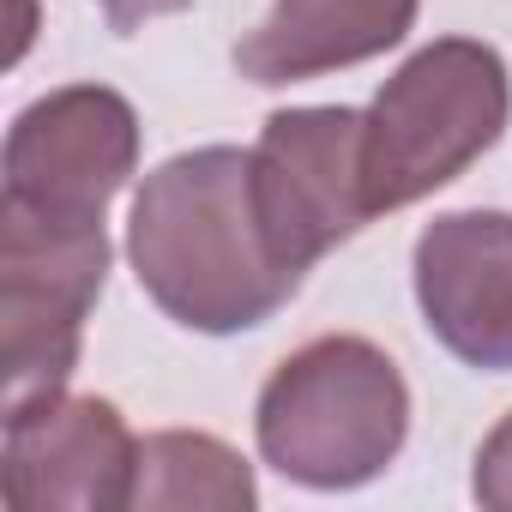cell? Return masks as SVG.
<instances>
[{
  "mask_svg": "<svg viewBox=\"0 0 512 512\" xmlns=\"http://www.w3.org/2000/svg\"><path fill=\"white\" fill-rule=\"evenodd\" d=\"M470 494H476L488 512H512V410H506V416L494 422V434L482 440Z\"/></svg>",
  "mask_w": 512,
  "mask_h": 512,
  "instance_id": "obj_11",
  "label": "cell"
},
{
  "mask_svg": "<svg viewBox=\"0 0 512 512\" xmlns=\"http://www.w3.org/2000/svg\"><path fill=\"white\" fill-rule=\"evenodd\" d=\"M139 290L187 332L229 338L266 326L308 272L272 247L253 199V151L199 145L145 175L127 217Z\"/></svg>",
  "mask_w": 512,
  "mask_h": 512,
  "instance_id": "obj_1",
  "label": "cell"
},
{
  "mask_svg": "<svg viewBox=\"0 0 512 512\" xmlns=\"http://www.w3.org/2000/svg\"><path fill=\"white\" fill-rule=\"evenodd\" d=\"M139 169V115L109 85H61L37 97L0 157V205L61 223H103L109 199Z\"/></svg>",
  "mask_w": 512,
  "mask_h": 512,
  "instance_id": "obj_6",
  "label": "cell"
},
{
  "mask_svg": "<svg viewBox=\"0 0 512 512\" xmlns=\"http://www.w3.org/2000/svg\"><path fill=\"white\" fill-rule=\"evenodd\" d=\"M368 115L326 103V109H278L253 145V199L272 247L296 272L338 241H350L368 217Z\"/></svg>",
  "mask_w": 512,
  "mask_h": 512,
  "instance_id": "obj_5",
  "label": "cell"
},
{
  "mask_svg": "<svg viewBox=\"0 0 512 512\" xmlns=\"http://www.w3.org/2000/svg\"><path fill=\"white\" fill-rule=\"evenodd\" d=\"M103 278V223H61L0 205V392H7V410L73 380Z\"/></svg>",
  "mask_w": 512,
  "mask_h": 512,
  "instance_id": "obj_4",
  "label": "cell"
},
{
  "mask_svg": "<svg viewBox=\"0 0 512 512\" xmlns=\"http://www.w3.org/2000/svg\"><path fill=\"white\" fill-rule=\"evenodd\" d=\"M428 332L482 374H512V211H446L416 235Z\"/></svg>",
  "mask_w": 512,
  "mask_h": 512,
  "instance_id": "obj_8",
  "label": "cell"
},
{
  "mask_svg": "<svg viewBox=\"0 0 512 512\" xmlns=\"http://www.w3.org/2000/svg\"><path fill=\"white\" fill-rule=\"evenodd\" d=\"M512 121V79L500 49L476 37H440L416 49L368 103V199L404 211L458 181Z\"/></svg>",
  "mask_w": 512,
  "mask_h": 512,
  "instance_id": "obj_3",
  "label": "cell"
},
{
  "mask_svg": "<svg viewBox=\"0 0 512 512\" xmlns=\"http://www.w3.org/2000/svg\"><path fill=\"white\" fill-rule=\"evenodd\" d=\"M253 434L260 458L302 488H362L404 452L410 386L380 344L332 332L272 368Z\"/></svg>",
  "mask_w": 512,
  "mask_h": 512,
  "instance_id": "obj_2",
  "label": "cell"
},
{
  "mask_svg": "<svg viewBox=\"0 0 512 512\" xmlns=\"http://www.w3.org/2000/svg\"><path fill=\"white\" fill-rule=\"evenodd\" d=\"M139 440L109 398L43 392L7 410V482L13 512H121L133 506Z\"/></svg>",
  "mask_w": 512,
  "mask_h": 512,
  "instance_id": "obj_7",
  "label": "cell"
},
{
  "mask_svg": "<svg viewBox=\"0 0 512 512\" xmlns=\"http://www.w3.org/2000/svg\"><path fill=\"white\" fill-rule=\"evenodd\" d=\"M103 7V19L127 37V31H145L151 19H175V13H187L193 0H97Z\"/></svg>",
  "mask_w": 512,
  "mask_h": 512,
  "instance_id": "obj_12",
  "label": "cell"
},
{
  "mask_svg": "<svg viewBox=\"0 0 512 512\" xmlns=\"http://www.w3.org/2000/svg\"><path fill=\"white\" fill-rule=\"evenodd\" d=\"M260 500L253 470L235 446L217 434L169 428L139 440V476H133V506L145 512H247Z\"/></svg>",
  "mask_w": 512,
  "mask_h": 512,
  "instance_id": "obj_10",
  "label": "cell"
},
{
  "mask_svg": "<svg viewBox=\"0 0 512 512\" xmlns=\"http://www.w3.org/2000/svg\"><path fill=\"white\" fill-rule=\"evenodd\" d=\"M422 0H278L235 43V67L253 85H302L398 49Z\"/></svg>",
  "mask_w": 512,
  "mask_h": 512,
  "instance_id": "obj_9",
  "label": "cell"
}]
</instances>
